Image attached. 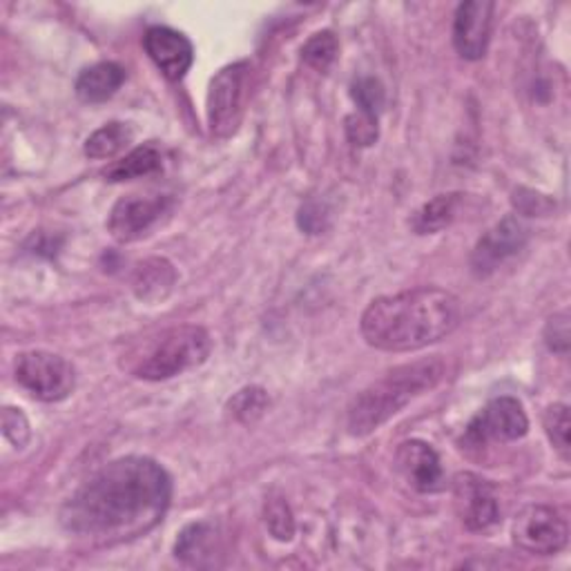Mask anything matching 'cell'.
<instances>
[{
	"mask_svg": "<svg viewBox=\"0 0 571 571\" xmlns=\"http://www.w3.org/2000/svg\"><path fill=\"white\" fill-rule=\"evenodd\" d=\"M173 500L168 471L141 455L97 471L61 509L63 526L95 544H117L152 531Z\"/></svg>",
	"mask_w": 571,
	"mask_h": 571,
	"instance_id": "1",
	"label": "cell"
},
{
	"mask_svg": "<svg viewBox=\"0 0 571 571\" xmlns=\"http://www.w3.org/2000/svg\"><path fill=\"white\" fill-rule=\"evenodd\" d=\"M460 302L442 288H413L384 295L362 315V335L368 346L386 353H408L451 335L460 324Z\"/></svg>",
	"mask_w": 571,
	"mask_h": 571,
	"instance_id": "2",
	"label": "cell"
},
{
	"mask_svg": "<svg viewBox=\"0 0 571 571\" xmlns=\"http://www.w3.org/2000/svg\"><path fill=\"white\" fill-rule=\"evenodd\" d=\"M446 375V364L440 357L417 360L413 364L397 366L384 377L357 393L348 406L351 435H368L384 422L397 415L411 400L437 386Z\"/></svg>",
	"mask_w": 571,
	"mask_h": 571,
	"instance_id": "3",
	"label": "cell"
},
{
	"mask_svg": "<svg viewBox=\"0 0 571 571\" xmlns=\"http://www.w3.org/2000/svg\"><path fill=\"white\" fill-rule=\"evenodd\" d=\"M210 348L213 342L206 328L175 326L135 344L126 353L124 368H128L132 377L164 382L201 366L208 360Z\"/></svg>",
	"mask_w": 571,
	"mask_h": 571,
	"instance_id": "4",
	"label": "cell"
},
{
	"mask_svg": "<svg viewBox=\"0 0 571 571\" xmlns=\"http://www.w3.org/2000/svg\"><path fill=\"white\" fill-rule=\"evenodd\" d=\"M17 382L41 402H61L66 400L77 384L75 366L48 351H28L17 357L14 368Z\"/></svg>",
	"mask_w": 571,
	"mask_h": 571,
	"instance_id": "5",
	"label": "cell"
},
{
	"mask_svg": "<svg viewBox=\"0 0 571 571\" xmlns=\"http://www.w3.org/2000/svg\"><path fill=\"white\" fill-rule=\"evenodd\" d=\"M511 535L518 549L533 555H551L567 547L569 526L555 509L529 504L515 515Z\"/></svg>",
	"mask_w": 571,
	"mask_h": 571,
	"instance_id": "6",
	"label": "cell"
},
{
	"mask_svg": "<svg viewBox=\"0 0 571 571\" xmlns=\"http://www.w3.org/2000/svg\"><path fill=\"white\" fill-rule=\"evenodd\" d=\"M529 431V420L522 404L515 397L491 400L466 426L462 444L469 449L484 446L486 442H513L524 437Z\"/></svg>",
	"mask_w": 571,
	"mask_h": 571,
	"instance_id": "7",
	"label": "cell"
},
{
	"mask_svg": "<svg viewBox=\"0 0 571 571\" xmlns=\"http://www.w3.org/2000/svg\"><path fill=\"white\" fill-rule=\"evenodd\" d=\"M246 72H248L246 63H235L219 70L217 77L210 81L206 108H208V126L217 137H228L239 121Z\"/></svg>",
	"mask_w": 571,
	"mask_h": 571,
	"instance_id": "8",
	"label": "cell"
},
{
	"mask_svg": "<svg viewBox=\"0 0 571 571\" xmlns=\"http://www.w3.org/2000/svg\"><path fill=\"white\" fill-rule=\"evenodd\" d=\"M170 206H173L170 197H164V195L124 197L115 204L110 213L108 230L121 244L137 242L170 210Z\"/></svg>",
	"mask_w": 571,
	"mask_h": 571,
	"instance_id": "9",
	"label": "cell"
},
{
	"mask_svg": "<svg viewBox=\"0 0 571 571\" xmlns=\"http://www.w3.org/2000/svg\"><path fill=\"white\" fill-rule=\"evenodd\" d=\"M526 239H529V228L515 217H504L478 242L471 255L473 273L478 277H486L495 273L506 259L515 257L526 246Z\"/></svg>",
	"mask_w": 571,
	"mask_h": 571,
	"instance_id": "10",
	"label": "cell"
},
{
	"mask_svg": "<svg viewBox=\"0 0 571 571\" xmlns=\"http://www.w3.org/2000/svg\"><path fill=\"white\" fill-rule=\"evenodd\" d=\"M455 506L466 529L486 531L500 520L495 489L489 480L475 473H460L453 482Z\"/></svg>",
	"mask_w": 571,
	"mask_h": 571,
	"instance_id": "11",
	"label": "cell"
},
{
	"mask_svg": "<svg viewBox=\"0 0 571 571\" xmlns=\"http://www.w3.org/2000/svg\"><path fill=\"white\" fill-rule=\"evenodd\" d=\"M495 6L489 0H469L455 12L453 46L466 61H480L486 55L493 28Z\"/></svg>",
	"mask_w": 571,
	"mask_h": 571,
	"instance_id": "12",
	"label": "cell"
},
{
	"mask_svg": "<svg viewBox=\"0 0 571 571\" xmlns=\"http://www.w3.org/2000/svg\"><path fill=\"white\" fill-rule=\"evenodd\" d=\"M144 48L161 75L170 81H181L195 63L193 43L177 30L150 28L144 37Z\"/></svg>",
	"mask_w": 571,
	"mask_h": 571,
	"instance_id": "13",
	"label": "cell"
},
{
	"mask_svg": "<svg viewBox=\"0 0 571 571\" xmlns=\"http://www.w3.org/2000/svg\"><path fill=\"white\" fill-rule=\"evenodd\" d=\"M395 466L402 478L417 491L431 493L442 489L444 473L435 449L422 440H406L395 451Z\"/></svg>",
	"mask_w": 571,
	"mask_h": 571,
	"instance_id": "14",
	"label": "cell"
},
{
	"mask_svg": "<svg viewBox=\"0 0 571 571\" xmlns=\"http://www.w3.org/2000/svg\"><path fill=\"white\" fill-rule=\"evenodd\" d=\"M177 284V273L168 259L152 257L135 268L132 288L135 295L144 302H161L166 299Z\"/></svg>",
	"mask_w": 571,
	"mask_h": 571,
	"instance_id": "15",
	"label": "cell"
},
{
	"mask_svg": "<svg viewBox=\"0 0 571 571\" xmlns=\"http://www.w3.org/2000/svg\"><path fill=\"white\" fill-rule=\"evenodd\" d=\"M126 81V70L117 63H97L83 70L77 79V95L86 104H104L112 99Z\"/></svg>",
	"mask_w": 571,
	"mask_h": 571,
	"instance_id": "16",
	"label": "cell"
},
{
	"mask_svg": "<svg viewBox=\"0 0 571 571\" xmlns=\"http://www.w3.org/2000/svg\"><path fill=\"white\" fill-rule=\"evenodd\" d=\"M157 170H161V152L157 150V146L146 144L135 148L121 161H115L104 175L108 181H130L155 175Z\"/></svg>",
	"mask_w": 571,
	"mask_h": 571,
	"instance_id": "17",
	"label": "cell"
},
{
	"mask_svg": "<svg viewBox=\"0 0 571 571\" xmlns=\"http://www.w3.org/2000/svg\"><path fill=\"white\" fill-rule=\"evenodd\" d=\"M132 137H135V132L128 124L112 121V124H106L104 128H99L95 135H90L83 152H86V157L97 159V161L112 159L132 144Z\"/></svg>",
	"mask_w": 571,
	"mask_h": 571,
	"instance_id": "18",
	"label": "cell"
},
{
	"mask_svg": "<svg viewBox=\"0 0 571 571\" xmlns=\"http://www.w3.org/2000/svg\"><path fill=\"white\" fill-rule=\"evenodd\" d=\"M462 195L451 193V195H440L435 199H431L429 204H424L415 217H413V230L420 235H431V233H440L442 228H446L455 215H457V206H460Z\"/></svg>",
	"mask_w": 571,
	"mask_h": 571,
	"instance_id": "19",
	"label": "cell"
},
{
	"mask_svg": "<svg viewBox=\"0 0 571 571\" xmlns=\"http://www.w3.org/2000/svg\"><path fill=\"white\" fill-rule=\"evenodd\" d=\"M215 540V531L208 522H195L179 533L175 544V555L190 564H201L206 555H210V547Z\"/></svg>",
	"mask_w": 571,
	"mask_h": 571,
	"instance_id": "20",
	"label": "cell"
},
{
	"mask_svg": "<svg viewBox=\"0 0 571 571\" xmlns=\"http://www.w3.org/2000/svg\"><path fill=\"white\" fill-rule=\"evenodd\" d=\"M268 393L259 386H246L239 393H235V397L228 402V411L233 413V417L242 424H253L257 422L266 411H268Z\"/></svg>",
	"mask_w": 571,
	"mask_h": 571,
	"instance_id": "21",
	"label": "cell"
},
{
	"mask_svg": "<svg viewBox=\"0 0 571 571\" xmlns=\"http://www.w3.org/2000/svg\"><path fill=\"white\" fill-rule=\"evenodd\" d=\"M337 50H339V43L333 32H317L302 48V59L308 68L317 72H326L337 59Z\"/></svg>",
	"mask_w": 571,
	"mask_h": 571,
	"instance_id": "22",
	"label": "cell"
},
{
	"mask_svg": "<svg viewBox=\"0 0 571 571\" xmlns=\"http://www.w3.org/2000/svg\"><path fill=\"white\" fill-rule=\"evenodd\" d=\"M351 97H353V101L357 106V112L380 117V112L384 110V101H386L384 86L377 79H373V77H360L351 86Z\"/></svg>",
	"mask_w": 571,
	"mask_h": 571,
	"instance_id": "23",
	"label": "cell"
},
{
	"mask_svg": "<svg viewBox=\"0 0 571 571\" xmlns=\"http://www.w3.org/2000/svg\"><path fill=\"white\" fill-rule=\"evenodd\" d=\"M542 424H544V431H547L551 444L562 453V457H569V429H571L569 406L567 404H551L544 411Z\"/></svg>",
	"mask_w": 571,
	"mask_h": 571,
	"instance_id": "24",
	"label": "cell"
},
{
	"mask_svg": "<svg viewBox=\"0 0 571 571\" xmlns=\"http://www.w3.org/2000/svg\"><path fill=\"white\" fill-rule=\"evenodd\" d=\"M264 520L268 531L277 540H291L295 535V518L284 498H270L264 506Z\"/></svg>",
	"mask_w": 571,
	"mask_h": 571,
	"instance_id": "25",
	"label": "cell"
},
{
	"mask_svg": "<svg viewBox=\"0 0 571 571\" xmlns=\"http://www.w3.org/2000/svg\"><path fill=\"white\" fill-rule=\"evenodd\" d=\"M544 344L551 353H558V355H567L569 353V346H571V328H569V313L567 311H560L555 315H551L547 319V326H544Z\"/></svg>",
	"mask_w": 571,
	"mask_h": 571,
	"instance_id": "26",
	"label": "cell"
},
{
	"mask_svg": "<svg viewBox=\"0 0 571 571\" xmlns=\"http://www.w3.org/2000/svg\"><path fill=\"white\" fill-rule=\"evenodd\" d=\"M377 135H380L377 117L364 115V112H355V115L346 117V137L353 146L368 148L377 141Z\"/></svg>",
	"mask_w": 571,
	"mask_h": 571,
	"instance_id": "27",
	"label": "cell"
},
{
	"mask_svg": "<svg viewBox=\"0 0 571 571\" xmlns=\"http://www.w3.org/2000/svg\"><path fill=\"white\" fill-rule=\"evenodd\" d=\"M297 224L308 235H322L331 224V210L322 199H308L299 208Z\"/></svg>",
	"mask_w": 571,
	"mask_h": 571,
	"instance_id": "28",
	"label": "cell"
},
{
	"mask_svg": "<svg viewBox=\"0 0 571 571\" xmlns=\"http://www.w3.org/2000/svg\"><path fill=\"white\" fill-rule=\"evenodd\" d=\"M513 206L518 213L522 215H529V217H547L555 210V201L547 195H540L535 190H529V188H518L513 193Z\"/></svg>",
	"mask_w": 571,
	"mask_h": 571,
	"instance_id": "29",
	"label": "cell"
},
{
	"mask_svg": "<svg viewBox=\"0 0 571 571\" xmlns=\"http://www.w3.org/2000/svg\"><path fill=\"white\" fill-rule=\"evenodd\" d=\"M3 433L17 449H26L30 444L32 429L21 408H14V406L3 408Z\"/></svg>",
	"mask_w": 571,
	"mask_h": 571,
	"instance_id": "30",
	"label": "cell"
}]
</instances>
